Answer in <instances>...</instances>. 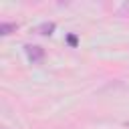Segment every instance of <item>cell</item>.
Here are the masks:
<instances>
[{
  "instance_id": "1",
  "label": "cell",
  "mask_w": 129,
  "mask_h": 129,
  "mask_svg": "<svg viewBox=\"0 0 129 129\" xmlns=\"http://www.w3.org/2000/svg\"><path fill=\"white\" fill-rule=\"evenodd\" d=\"M24 52H26V56H28L30 62H40L44 58V48H40L36 44H26L24 46Z\"/></svg>"
},
{
  "instance_id": "2",
  "label": "cell",
  "mask_w": 129,
  "mask_h": 129,
  "mask_svg": "<svg viewBox=\"0 0 129 129\" xmlns=\"http://www.w3.org/2000/svg\"><path fill=\"white\" fill-rule=\"evenodd\" d=\"M16 28H18L16 22H2V24H0V34H2V36H8V34L14 32Z\"/></svg>"
},
{
  "instance_id": "3",
  "label": "cell",
  "mask_w": 129,
  "mask_h": 129,
  "mask_svg": "<svg viewBox=\"0 0 129 129\" xmlns=\"http://www.w3.org/2000/svg\"><path fill=\"white\" fill-rule=\"evenodd\" d=\"M52 30H54V24H52V22H44V24H40V26L36 28L38 34H50Z\"/></svg>"
},
{
  "instance_id": "4",
  "label": "cell",
  "mask_w": 129,
  "mask_h": 129,
  "mask_svg": "<svg viewBox=\"0 0 129 129\" xmlns=\"http://www.w3.org/2000/svg\"><path fill=\"white\" fill-rule=\"evenodd\" d=\"M67 40H69V44H73V46H75V44H77V36H73V34H71V36H69V38H67Z\"/></svg>"
},
{
  "instance_id": "5",
  "label": "cell",
  "mask_w": 129,
  "mask_h": 129,
  "mask_svg": "<svg viewBox=\"0 0 129 129\" xmlns=\"http://www.w3.org/2000/svg\"><path fill=\"white\" fill-rule=\"evenodd\" d=\"M127 125H129V121H127Z\"/></svg>"
}]
</instances>
